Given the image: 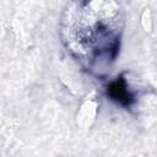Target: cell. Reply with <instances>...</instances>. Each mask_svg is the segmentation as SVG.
Wrapping results in <instances>:
<instances>
[{
    "mask_svg": "<svg viewBox=\"0 0 157 157\" xmlns=\"http://www.w3.org/2000/svg\"><path fill=\"white\" fill-rule=\"evenodd\" d=\"M124 21L118 2H70L63 13L60 34L70 55L98 75L109 69L119 54Z\"/></svg>",
    "mask_w": 157,
    "mask_h": 157,
    "instance_id": "cell-1",
    "label": "cell"
},
{
    "mask_svg": "<svg viewBox=\"0 0 157 157\" xmlns=\"http://www.w3.org/2000/svg\"><path fill=\"white\" fill-rule=\"evenodd\" d=\"M107 96L124 108H130L135 103V94L130 90L124 74L119 75L107 85Z\"/></svg>",
    "mask_w": 157,
    "mask_h": 157,
    "instance_id": "cell-2",
    "label": "cell"
}]
</instances>
